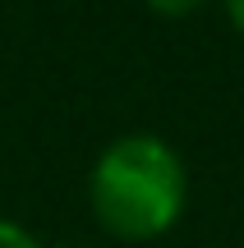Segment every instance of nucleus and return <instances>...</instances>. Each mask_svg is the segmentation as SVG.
I'll list each match as a JSON object with an SVG mask.
<instances>
[{
  "instance_id": "f257e3e1",
  "label": "nucleus",
  "mask_w": 244,
  "mask_h": 248,
  "mask_svg": "<svg viewBox=\"0 0 244 248\" xmlns=\"http://www.w3.org/2000/svg\"><path fill=\"white\" fill-rule=\"evenodd\" d=\"M184 166L152 133L115 138L92 166V212L115 239H157L184 212Z\"/></svg>"
},
{
  "instance_id": "f03ea898",
  "label": "nucleus",
  "mask_w": 244,
  "mask_h": 248,
  "mask_svg": "<svg viewBox=\"0 0 244 248\" xmlns=\"http://www.w3.org/2000/svg\"><path fill=\"white\" fill-rule=\"evenodd\" d=\"M0 248H42V239H33V234H28L23 225H14V221H0Z\"/></svg>"
},
{
  "instance_id": "7ed1b4c3",
  "label": "nucleus",
  "mask_w": 244,
  "mask_h": 248,
  "mask_svg": "<svg viewBox=\"0 0 244 248\" xmlns=\"http://www.w3.org/2000/svg\"><path fill=\"white\" fill-rule=\"evenodd\" d=\"M147 5H152L157 14H166V18H184V14H194V9H203V0H147Z\"/></svg>"
},
{
  "instance_id": "20e7f679",
  "label": "nucleus",
  "mask_w": 244,
  "mask_h": 248,
  "mask_svg": "<svg viewBox=\"0 0 244 248\" xmlns=\"http://www.w3.org/2000/svg\"><path fill=\"white\" fill-rule=\"evenodd\" d=\"M226 14H230V23L244 32V0H226Z\"/></svg>"
}]
</instances>
